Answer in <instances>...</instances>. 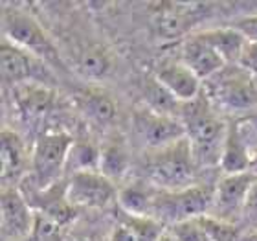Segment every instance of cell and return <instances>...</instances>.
Here are the masks:
<instances>
[{
  "instance_id": "836d02e7",
  "label": "cell",
  "mask_w": 257,
  "mask_h": 241,
  "mask_svg": "<svg viewBox=\"0 0 257 241\" xmlns=\"http://www.w3.org/2000/svg\"><path fill=\"white\" fill-rule=\"evenodd\" d=\"M250 173H253L257 177V147L253 149L252 153V162H250Z\"/></svg>"
},
{
  "instance_id": "30bf717a",
  "label": "cell",
  "mask_w": 257,
  "mask_h": 241,
  "mask_svg": "<svg viewBox=\"0 0 257 241\" xmlns=\"http://www.w3.org/2000/svg\"><path fill=\"white\" fill-rule=\"evenodd\" d=\"M43 64L44 61L37 59L24 48L4 39V43L0 46V66H2V79L6 85L19 87L32 81L44 83L48 79V72H41Z\"/></svg>"
},
{
  "instance_id": "8fae6325",
  "label": "cell",
  "mask_w": 257,
  "mask_h": 241,
  "mask_svg": "<svg viewBox=\"0 0 257 241\" xmlns=\"http://www.w3.org/2000/svg\"><path fill=\"white\" fill-rule=\"evenodd\" d=\"M35 210H32L26 195L17 188L2 192V232L6 237H28L33 225Z\"/></svg>"
},
{
  "instance_id": "9a60e30c",
  "label": "cell",
  "mask_w": 257,
  "mask_h": 241,
  "mask_svg": "<svg viewBox=\"0 0 257 241\" xmlns=\"http://www.w3.org/2000/svg\"><path fill=\"white\" fill-rule=\"evenodd\" d=\"M32 203L37 204V212L52 217L61 226L70 225L77 217V208L68 201L66 184H63L61 181L55 182L54 186L44 188V190L35 188V195H33Z\"/></svg>"
},
{
  "instance_id": "ba28073f",
  "label": "cell",
  "mask_w": 257,
  "mask_h": 241,
  "mask_svg": "<svg viewBox=\"0 0 257 241\" xmlns=\"http://www.w3.org/2000/svg\"><path fill=\"white\" fill-rule=\"evenodd\" d=\"M134 131L138 133L140 140L153 151L186 136L182 120L177 116L158 114L147 107H142L134 113Z\"/></svg>"
},
{
  "instance_id": "3957f363",
  "label": "cell",
  "mask_w": 257,
  "mask_h": 241,
  "mask_svg": "<svg viewBox=\"0 0 257 241\" xmlns=\"http://www.w3.org/2000/svg\"><path fill=\"white\" fill-rule=\"evenodd\" d=\"M215 186L208 184H193L182 190H160L156 192L153 217L164 225H177L182 221L197 219L209 214L213 208Z\"/></svg>"
},
{
  "instance_id": "d590c367",
  "label": "cell",
  "mask_w": 257,
  "mask_h": 241,
  "mask_svg": "<svg viewBox=\"0 0 257 241\" xmlns=\"http://www.w3.org/2000/svg\"><path fill=\"white\" fill-rule=\"evenodd\" d=\"M244 241H257V232H252V234H246Z\"/></svg>"
},
{
  "instance_id": "cb8c5ba5",
  "label": "cell",
  "mask_w": 257,
  "mask_h": 241,
  "mask_svg": "<svg viewBox=\"0 0 257 241\" xmlns=\"http://www.w3.org/2000/svg\"><path fill=\"white\" fill-rule=\"evenodd\" d=\"M118 221L128 226L138 241H158V237L167 230L166 225L153 215H134L119 208Z\"/></svg>"
},
{
  "instance_id": "7402d4cb",
  "label": "cell",
  "mask_w": 257,
  "mask_h": 241,
  "mask_svg": "<svg viewBox=\"0 0 257 241\" xmlns=\"http://www.w3.org/2000/svg\"><path fill=\"white\" fill-rule=\"evenodd\" d=\"M144 98H145V107L155 111L158 114H167V116H177L180 118V109L182 103L162 85L160 81L153 77V79L145 81L144 87Z\"/></svg>"
},
{
  "instance_id": "603a6c76",
  "label": "cell",
  "mask_w": 257,
  "mask_h": 241,
  "mask_svg": "<svg viewBox=\"0 0 257 241\" xmlns=\"http://www.w3.org/2000/svg\"><path fill=\"white\" fill-rule=\"evenodd\" d=\"M99 153H101V147L94 145L92 142H85V140L74 142L66 160V173L74 175L79 172L99 170Z\"/></svg>"
},
{
  "instance_id": "9c48e42d",
  "label": "cell",
  "mask_w": 257,
  "mask_h": 241,
  "mask_svg": "<svg viewBox=\"0 0 257 241\" xmlns=\"http://www.w3.org/2000/svg\"><path fill=\"white\" fill-rule=\"evenodd\" d=\"M255 179V175L250 172L222 175L219 182L215 184V201L213 208H211L215 217H219L222 221H230V223L241 219L248 192H250Z\"/></svg>"
},
{
  "instance_id": "8992f818",
  "label": "cell",
  "mask_w": 257,
  "mask_h": 241,
  "mask_svg": "<svg viewBox=\"0 0 257 241\" xmlns=\"http://www.w3.org/2000/svg\"><path fill=\"white\" fill-rule=\"evenodd\" d=\"M2 26L8 41L24 48L37 59L48 61L54 66L63 68V61L57 54V48L50 41L43 26L32 15H28L24 11L8 10L2 15Z\"/></svg>"
},
{
  "instance_id": "5bb4252c",
  "label": "cell",
  "mask_w": 257,
  "mask_h": 241,
  "mask_svg": "<svg viewBox=\"0 0 257 241\" xmlns=\"http://www.w3.org/2000/svg\"><path fill=\"white\" fill-rule=\"evenodd\" d=\"M252 151L253 149L250 147V138L244 136L241 123L228 125L224 149H222V156H220V170L224 172V175L250 172Z\"/></svg>"
},
{
  "instance_id": "e0dca14e",
  "label": "cell",
  "mask_w": 257,
  "mask_h": 241,
  "mask_svg": "<svg viewBox=\"0 0 257 241\" xmlns=\"http://www.w3.org/2000/svg\"><path fill=\"white\" fill-rule=\"evenodd\" d=\"M197 35L202 39L204 43H208L209 46H213L228 66H237V64L241 63L242 54H244V50H246L248 43H250V41L233 26L204 30V32L197 33Z\"/></svg>"
},
{
  "instance_id": "f546056e",
  "label": "cell",
  "mask_w": 257,
  "mask_h": 241,
  "mask_svg": "<svg viewBox=\"0 0 257 241\" xmlns=\"http://www.w3.org/2000/svg\"><path fill=\"white\" fill-rule=\"evenodd\" d=\"M242 221L246 225L248 232H257V179L253 181L250 192H248L246 203H244V208H242Z\"/></svg>"
},
{
  "instance_id": "83f0119b",
  "label": "cell",
  "mask_w": 257,
  "mask_h": 241,
  "mask_svg": "<svg viewBox=\"0 0 257 241\" xmlns=\"http://www.w3.org/2000/svg\"><path fill=\"white\" fill-rule=\"evenodd\" d=\"M63 228L64 226H61L57 221L35 210L32 230L26 241H63Z\"/></svg>"
},
{
  "instance_id": "2e32d148",
  "label": "cell",
  "mask_w": 257,
  "mask_h": 241,
  "mask_svg": "<svg viewBox=\"0 0 257 241\" xmlns=\"http://www.w3.org/2000/svg\"><path fill=\"white\" fill-rule=\"evenodd\" d=\"M13 98H15V105L19 113L22 114V118L28 122H35L50 111L55 94L48 85L32 81V83H22L15 87Z\"/></svg>"
},
{
  "instance_id": "4316f807",
  "label": "cell",
  "mask_w": 257,
  "mask_h": 241,
  "mask_svg": "<svg viewBox=\"0 0 257 241\" xmlns=\"http://www.w3.org/2000/svg\"><path fill=\"white\" fill-rule=\"evenodd\" d=\"M197 221L200 223L206 234L211 237V241H239L241 239V230L235 223H230V221H222L215 215H202V217H197Z\"/></svg>"
},
{
  "instance_id": "8d00e7d4",
  "label": "cell",
  "mask_w": 257,
  "mask_h": 241,
  "mask_svg": "<svg viewBox=\"0 0 257 241\" xmlns=\"http://www.w3.org/2000/svg\"><path fill=\"white\" fill-rule=\"evenodd\" d=\"M79 241H96V239H92V237H85V239H79Z\"/></svg>"
},
{
  "instance_id": "f1b7e54d",
  "label": "cell",
  "mask_w": 257,
  "mask_h": 241,
  "mask_svg": "<svg viewBox=\"0 0 257 241\" xmlns=\"http://www.w3.org/2000/svg\"><path fill=\"white\" fill-rule=\"evenodd\" d=\"M169 230L177 237V241H211V237L206 234V230L200 226L197 219H188L177 223V225H171Z\"/></svg>"
},
{
  "instance_id": "4dcf8cb0",
  "label": "cell",
  "mask_w": 257,
  "mask_h": 241,
  "mask_svg": "<svg viewBox=\"0 0 257 241\" xmlns=\"http://www.w3.org/2000/svg\"><path fill=\"white\" fill-rule=\"evenodd\" d=\"M231 26L237 28L250 43H257V15L242 17V19L233 22Z\"/></svg>"
},
{
  "instance_id": "7a4b0ae2",
  "label": "cell",
  "mask_w": 257,
  "mask_h": 241,
  "mask_svg": "<svg viewBox=\"0 0 257 241\" xmlns=\"http://www.w3.org/2000/svg\"><path fill=\"white\" fill-rule=\"evenodd\" d=\"M197 168L198 164L195 160L188 136L166 147L155 149L147 160V173L153 184L167 192L197 184Z\"/></svg>"
},
{
  "instance_id": "52a82bcc",
  "label": "cell",
  "mask_w": 257,
  "mask_h": 241,
  "mask_svg": "<svg viewBox=\"0 0 257 241\" xmlns=\"http://www.w3.org/2000/svg\"><path fill=\"white\" fill-rule=\"evenodd\" d=\"M68 201L75 208H103L118 197L116 186L99 170L79 172L70 175L66 182Z\"/></svg>"
},
{
  "instance_id": "5b68a950",
  "label": "cell",
  "mask_w": 257,
  "mask_h": 241,
  "mask_svg": "<svg viewBox=\"0 0 257 241\" xmlns=\"http://www.w3.org/2000/svg\"><path fill=\"white\" fill-rule=\"evenodd\" d=\"M204 89L211 102L230 111H248L257 107V77L242 66H224L219 74L206 81Z\"/></svg>"
},
{
  "instance_id": "d6a6232c",
  "label": "cell",
  "mask_w": 257,
  "mask_h": 241,
  "mask_svg": "<svg viewBox=\"0 0 257 241\" xmlns=\"http://www.w3.org/2000/svg\"><path fill=\"white\" fill-rule=\"evenodd\" d=\"M108 241H138V239H136V236H134L133 230H131L128 226H125L123 223L118 221L116 226L112 228V232H110Z\"/></svg>"
},
{
  "instance_id": "484cf974",
  "label": "cell",
  "mask_w": 257,
  "mask_h": 241,
  "mask_svg": "<svg viewBox=\"0 0 257 241\" xmlns=\"http://www.w3.org/2000/svg\"><path fill=\"white\" fill-rule=\"evenodd\" d=\"M77 66L81 75H85L88 79H103L108 74L112 63H110V55L101 46H90L81 54Z\"/></svg>"
},
{
  "instance_id": "ac0fdd59",
  "label": "cell",
  "mask_w": 257,
  "mask_h": 241,
  "mask_svg": "<svg viewBox=\"0 0 257 241\" xmlns=\"http://www.w3.org/2000/svg\"><path fill=\"white\" fill-rule=\"evenodd\" d=\"M75 102H77L81 113L97 125H107V123L114 122L116 114H118L116 100L108 92L99 91V89L81 92L79 96L75 98Z\"/></svg>"
},
{
  "instance_id": "d4e9b609",
  "label": "cell",
  "mask_w": 257,
  "mask_h": 241,
  "mask_svg": "<svg viewBox=\"0 0 257 241\" xmlns=\"http://www.w3.org/2000/svg\"><path fill=\"white\" fill-rule=\"evenodd\" d=\"M160 13H158V30L166 37H178L186 32L189 26V11H178L180 4H160Z\"/></svg>"
},
{
  "instance_id": "1f68e13d",
  "label": "cell",
  "mask_w": 257,
  "mask_h": 241,
  "mask_svg": "<svg viewBox=\"0 0 257 241\" xmlns=\"http://www.w3.org/2000/svg\"><path fill=\"white\" fill-rule=\"evenodd\" d=\"M239 66H242V68L248 70L250 74H253L257 77V43H248Z\"/></svg>"
},
{
  "instance_id": "277c9868",
  "label": "cell",
  "mask_w": 257,
  "mask_h": 241,
  "mask_svg": "<svg viewBox=\"0 0 257 241\" xmlns=\"http://www.w3.org/2000/svg\"><path fill=\"white\" fill-rule=\"evenodd\" d=\"M72 145L74 138L64 131H50L39 136L32 153V179L37 190L59 182L63 173H66V160Z\"/></svg>"
},
{
  "instance_id": "6da1fadb",
  "label": "cell",
  "mask_w": 257,
  "mask_h": 241,
  "mask_svg": "<svg viewBox=\"0 0 257 241\" xmlns=\"http://www.w3.org/2000/svg\"><path fill=\"white\" fill-rule=\"evenodd\" d=\"M180 120L186 127V136L189 138L198 166H220L228 125L217 116L204 89L195 100L182 103Z\"/></svg>"
},
{
  "instance_id": "44dd1931",
  "label": "cell",
  "mask_w": 257,
  "mask_h": 241,
  "mask_svg": "<svg viewBox=\"0 0 257 241\" xmlns=\"http://www.w3.org/2000/svg\"><path fill=\"white\" fill-rule=\"evenodd\" d=\"M156 192L158 188H149L142 182L127 184L123 190L118 192L119 208L134 215H153Z\"/></svg>"
},
{
  "instance_id": "d6986e66",
  "label": "cell",
  "mask_w": 257,
  "mask_h": 241,
  "mask_svg": "<svg viewBox=\"0 0 257 241\" xmlns=\"http://www.w3.org/2000/svg\"><path fill=\"white\" fill-rule=\"evenodd\" d=\"M128 166H131V155H128V149L123 140L114 138L101 145L99 172L107 179H110L114 184L127 175Z\"/></svg>"
},
{
  "instance_id": "ffe728a7",
  "label": "cell",
  "mask_w": 257,
  "mask_h": 241,
  "mask_svg": "<svg viewBox=\"0 0 257 241\" xmlns=\"http://www.w3.org/2000/svg\"><path fill=\"white\" fill-rule=\"evenodd\" d=\"M0 158H2V179H13L22 172L24 158H26V145L24 140L11 129H2L0 134Z\"/></svg>"
},
{
  "instance_id": "7c38bea8",
  "label": "cell",
  "mask_w": 257,
  "mask_h": 241,
  "mask_svg": "<svg viewBox=\"0 0 257 241\" xmlns=\"http://www.w3.org/2000/svg\"><path fill=\"white\" fill-rule=\"evenodd\" d=\"M182 63L197 75L200 81L211 79L215 74H219L220 70L228 66L224 59L219 55V52L204 43L197 33L189 37L182 46Z\"/></svg>"
},
{
  "instance_id": "4fadbf2b",
  "label": "cell",
  "mask_w": 257,
  "mask_h": 241,
  "mask_svg": "<svg viewBox=\"0 0 257 241\" xmlns=\"http://www.w3.org/2000/svg\"><path fill=\"white\" fill-rule=\"evenodd\" d=\"M156 79L171 92L180 103H188L202 92V81L193 74L191 70L180 61V63L164 64L156 70Z\"/></svg>"
},
{
  "instance_id": "e575fe53",
  "label": "cell",
  "mask_w": 257,
  "mask_h": 241,
  "mask_svg": "<svg viewBox=\"0 0 257 241\" xmlns=\"http://www.w3.org/2000/svg\"><path fill=\"white\" fill-rule=\"evenodd\" d=\"M158 241H177V237L173 236V232L169 230V228H167V230L164 232V234H162L160 237H158Z\"/></svg>"
}]
</instances>
